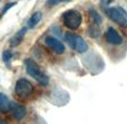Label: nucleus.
<instances>
[{
    "label": "nucleus",
    "instance_id": "12",
    "mask_svg": "<svg viewBox=\"0 0 127 124\" xmlns=\"http://www.w3.org/2000/svg\"><path fill=\"white\" fill-rule=\"evenodd\" d=\"M88 33H89V36L93 38H98L99 35H100V28H99V25L97 24H93L92 26L88 29Z\"/></svg>",
    "mask_w": 127,
    "mask_h": 124
},
{
    "label": "nucleus",
    "instance_id": "7",
    "mask_svg": "<svg viewBox=\"0 0 127 124\" xmlns=\"http://www.w3.org/2000/svg\"><path fill=\"white\" fill-rule=\"evenodd\" d=\"M106 39H107V41L109 42V44L115 45V46L121 45L122 41H123L122 36L119 35V33L116 29L113 28V27H109V28L107 29V31H106Z\"/></svg>",
    "mask_w": 127,
    "mask_h": 124
},
{
    "label": "nucleus",
    "instance_id": "3",
    "mask_svg": "<svg viewBox=\"0 0 127 124\" xmlns=\"http://www.w3.org/2000/svg\"><path fill=\"white\" fill-rule=\"evenodd\" d=\"M63 21L67 28L77 29L81 25L83 17L81 13L77 10H68L63 15Z\"/></svg>",
    "mask_w": 127,
    "mask_h": 124
},
{
    "label": "nucleus",
    "instance_id": "6",
    "mask_svg": "<svg viewBox=\"0 0 127 124\" xmlns=\"http://www.w3.org/2000/svg\"><path fill=\"white\" fill-rule=\"evenodd\" d=\"M45 44H46L50 49H53L56 54H63L64 51H65V46H64V44L55 37H51V36L46 37Z\"/></svg>",
    "mask_w": 127,
    "mask_h": 124
},
{
    "label": "nucleus",
    "instance_id": "10",
    "mask_svg": "<svg viewBox=\"0 0 127 124\" xmlns=\"http://www.w3.org/2000/svg\"><path fill=\"white\" fill-rule=\"evenodd\" d=\"M26 31H27V27H25V28L20 29V30L18 31V33L16 34V35L13 36L12 38H11V40H10V46H11V47L18 46V45L21 42V40H22V38H24V36H25V34H26Z\"/></svg>",
    "mask_w": 127,
    "mask_h": 124
},
{
    "label": "nucleus",
    "instance_id": "1",
    "mask_svg": "<svg viewBox=\"0 0 127 124\" xmlns=\"http://www.w3.org/2000/svg\"><path fill=\"white\" fill-rule=\"evenodd\" d=\"M25 65H26V71L28 73V75H30L32 78H35L38 83H40L41 85H47L49 83L48 76L40 69V67L33 60L26 59Z\"/></svg>",
    "mask_w": 127,
    "mask_h": 124
},
{
    "label": "nucleus",
    "instance_id": "17",
    "mask_svg": "<svg viewBox=\"0 0 127 124\" xmlns=\"http://www.w3.org/2000/svg\"><path fill=\"white\" fill-rule=\"evenodd\" d=\"M0 124H6V123H2V122H0Z\"/></svg>",
    "mask_w": 127,
    "mask_h": 124
},
{
    "label": "nucleus",
    "instance_id": "15",
    "mask_svg": "<svg viewBox=\"0 0 127 124\" xmlns=\"http://www.w3.org/2000/svg\"><path fill=\"white\" fill-rule=\"evenodd\" d=\"M11 57H12V54H11L10 51H8V50L4 51V53L2 54V58H3V60H4L6 63H8L9 59H10Z\"/></svg>",
    "mask_w": 127,
    "mask_h": 124
},
{
    "label": "nucleus",
    "instance_id": "4",
    "mask_svg": "<svg viewBox=\"0 0 127 124\" xmlns=\"http://www.w3.org/2000/svg\"><path fill=\"white\" fill-rule=\"evenodd\" d=\"M33 86L28 80L26 78H20L17 81L15 86V93L17 96L21 98H27L32 94Z\"/></svg>",
    "mask_w": 127,
    "mask_h": 124
},
{
    "label": "nucleus",
    "instance_id": "16",
    "mask_svg": "<svg viewBox=\"0 0 127 124\" xmlns=\"http://www.w3.org/2000/svg\"><path fill=\"white\" fill-rule=\"evenodd\" d=\"M100 1H101V3H103V4L107 6V4H109V3H112V2H114L115 0H100Z\"/></svg>",
    "mask_w": 127,
    "mask_h": 124
},
{
    "label": "nucleus",
    "instance_id": "11",
    "mask_svg": "<svg viewBox=\"0 0 127 124\" xmlns=\"http://www.w3.org/2000/svg\"><path fill=\"white\" fill-rule=\"evenodd\" d=\"M41 19V12H35L28 20V24H27V27L28 28H33L38 22Z\"/></svg>",
    "mask_w": 127,
    "mask_h": 124
},
{
    "label": "nucleus",
    "instance_id": "14",
    "mask_svg": "<svg viewBox=\"0 0 127 124\" xmlns=\"http://www.w3.org/2000/svg\"><path fill=\"white\" fill-rule=\"evenodd\" d=\"M67 1H70V0H48L47 4L48 6H55V4L62 3V2H67Z\"/></svg>",
    "mask_w": 127,
    "mask_h": 124
},
{
    "label": "nucleus",
    "instance_id": "2",
    "mask_svg": "<svg viewBox=\"0 0 127 124\" xmlns=\"http://www.w3.org/2000/svg\"><path fill=\"white\" fill-rule=\"evenodd\" d=\"M106 15L109 17L110 20L115 24L119 25L121 27H127V12L121 7H112V8H106Z\"/></svg>",
    "mask_w": 127,
    "mask_h": 124
},
{
    "label": "nucleus",
    "instance_id": "9",
    "mask_svg": "<svg viewBox=\"0 0 127 124\" xmlns=\"http://www.w3.org/2000/svg\"><path fill=\"white\" fill-rule=\"evenodd\" d=\"M10 110H11V103L9 101V98L3 93H0V112L1 113H7Z\"/></svg>",
    "mask_w": 127,
    "mask_h": 124
},
{
    "label": "nucleus",
    "instance_id": "5",
    "mask_svg": "<svg viewBox=\"0 0 127 124\" xmlns=\"http://www.w3.org/2000/svg\"><path fill=\"white\" fill-rule=\"evenodd\" d=\"M65 40L68 42L70 47L74 50H76L77 53H85L87 51L88 46L86 44V41L77 35H72V34H66L65 35Z\"/></svg>",
    "mask_w": 127,
    "mask_h": 124
},
{
    "label": "nucleus",
    "instance_id": "8",
    "mask_svg": "<svg viewBox=\"0 0 127 124\" xmlns=\"http://www.w3.org/2000/svg\"><path fill=\"white\" fill-rule=\"evenodd\" d=\"M11 112H12V115L16 120H21L25 118L27 113V110L24 105L18 104V103H11Z\"/></svg>",
    "mask_w": 127,
    "mask_h": 124
},
{
    "label": "nucleus",
    "instance_id": "13",
    "mask_svg": "<svg viewBox=\"0 0 127 124\" xmlns=\"http://www.w3.org/2000/svg\"><path fill=\"white\" fill-rule=\"evenodd\" d=\"M89 15H90V18H92V20L94 21V24L99 25V24L101 22V18H100V16L98 15V12H97L96 10L92 9V10L89 11Z\"/></svg>",
    "mask_w": 127,
    "mask_h": 124
}]
</instances>
